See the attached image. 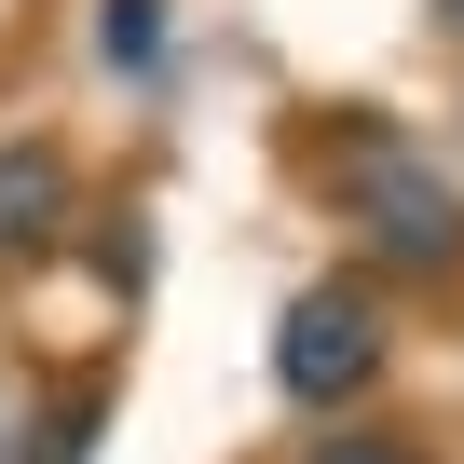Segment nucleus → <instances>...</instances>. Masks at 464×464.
Here are the masks:
<instances>
[{"label": "nucleus", "mask_w": 464, "mask_h": 464, "mask_svg": "<svg viewBox=\"0 0 464 464\" xmlns=\"http://www.w3.org/2000/svg\"><path fill=\"white\" fill-rule=\"evenodd\" d=\"M342 218L369 232L382 274H450V260H464V191H450V164H423L396 123H355V137H342Z\"/></svg>", "instance_id": "nucleus-1"}, {"label": "nucleus", "mask_w": 464, "mask_h": 464, "mask_svg": "<svg viewBox=\"0 0 464 464\" xmlns=\"http://www.w3.org/2000/svg\"><path fill=\"white\" fill-rule=\"evenodd\" d=\"M369 369H382V301L369 287H301L287 328H274V382L301 410H342V396H369Z\"/></svg>", "instance_id": "nucleus-2"}, {"label": "nucleus", "mask_w": 464, "mask_h": 464, "mask_svg": "<svg viewBox=\"0 0 464 464\" xmlns=\"http://www.w3.org/2000/svg\"><path fill=\"white\" fill-rule=\"evenodd\" d=\"M55 246H69V150L14 137L0 150V260H55Z\"/></svg>", "instance_id": "nucleus-3"}, {"label": "nucleus", "mask_w": 464, "mask_h": 464, "mask_svg": "<svg viewBox=\"0 0 464 464\" xmlns=\"http://www.w3.org/2000/svg\"><path fill=\"white\" fill-rule=\"evenodd\" d=\"M96 55L110 69H150L164 55V0H96Z\"/></svg>", "instance_id": "nucleus-4"}, {"label": "nucleus", "mask_w": 464, "mask_h": 464, "mask_svg": "<svg viewBox=\"0 0 464 464\" xmlns=\"http://www.w3.org/2000/svg\"><path fill=\"white\" fill-rule=\"evenodd\" d=\"M314 464H423L410 437H314Z\"/></svg>", "instance_id": "nucleus-5"}, {"label": "nucleus", "mask_w": 464, "mask_h": 464, "mask_svg": "<svg viewBox=\"0 0 464 464\" xmlns=\"http://www.w3.org/2000/svg\"><path fill=\"white\" fill-rule=\"evenodd\" d=\"M437 14H450V42H464V0H437Z\"/></svg>", "instance_id": "nucleus-6"}]
</instances>
